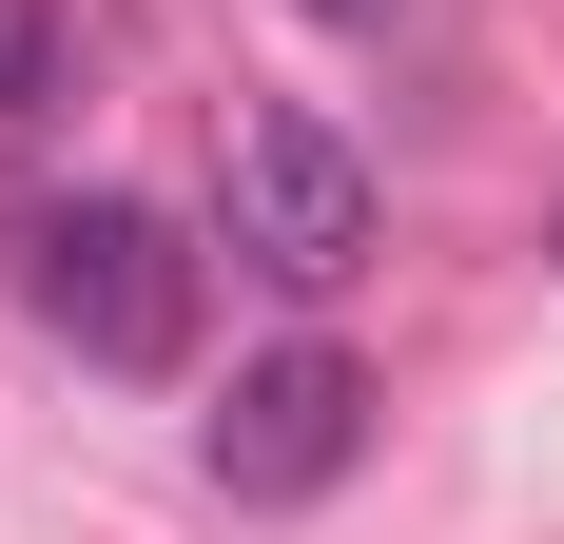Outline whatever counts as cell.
Wrapping results in <instances>:
<instances>
[{"label":"cell","mask_w":564,"mask_h":544,"mask_svg":"<svg viewBox=\"0 0 564 544\" xmlns=\"http://www.w3.org/2000/svg\"><path fill=\"white\" fill-rule=\"evenodd\" d=\"M20 292H40V330L78 350V370H195V233L137 215V195H58V215H20Z\"/></svg>","instance_id":"6da1fadb"},{"label":"cell","mask_w":564,"mask_h":544,"mask_svg":"<svg viewBox=\"0 0 564 544\" xmlns=\"http://www.w3.org/2000/svg\"><path fill=\"white\" fill-rule=\"evenodd\" d=\"M215 233H234V272H273L292 312H312V292H350V272H370L390 195H370V156H350L332 117L234 98V117H215Z\"/></svg>","instance_id":"7a4b0ae2"},{"label":"cell","mask_w":564,"mask_h":544,"mask_svg":"<svg viewBox=\"0 0 564 544\" xmlns=\"http://www.w3.org/2000/svg\"><path fill=\"white\" fill-rule=\"evenodd\" d=\"M350 447H370V370H350L332 330L253 350V370H234L215 409H195V467H215L234 505H312V487L350 467Z\"/></svg>","instance_id":"3957f363"},{"label":"cell","mask_w":564,"mask_h":544,"mask_svg":"<svg viewBox=\"0 0 564 544\" xmlns=\"http://www.w3.org/2000/svg\"><path fill=\"white\" fill-rule=\"evenodd\" d=\"M58 98V0H0V117Z\"/></svg>","instance_id":"277c9868"},{"label":"cell","mask_w":564,"mask_h":544,"mask_svg":"<svg viewBox=\"0 0 564 544\" xmlns=\"http://www.w3.org/2000/svg\"><path fill=\"white\" fill-rule=\"evenodd\" d=\"M292 20H390V0H292Z\"/></svg>","instance_id":"5b68a950"}]
</instances>
